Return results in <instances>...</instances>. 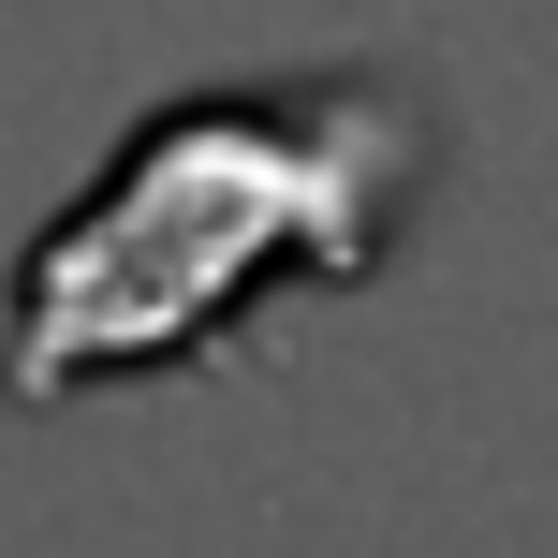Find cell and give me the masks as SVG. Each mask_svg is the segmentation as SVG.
Masks as SVG:
<instances>
[{
    "instance_id": "cell-1",
    "label": "cell",
    "mask_w": 558,
    "mask_h": 558,
    "mask_svg": "<svg viewBox=\"0 0 558 558\" xmlns=\"http://www.w3.org/2000/svg\"><path fill=\"white\" fill-rule=\"evenodd\" d=\"M441 192V104L397 59L162 88L0 265V397L74 412L221 367L279 294H367Z\"/></svg>"
}]
</instances>
